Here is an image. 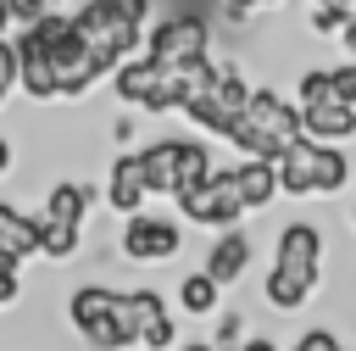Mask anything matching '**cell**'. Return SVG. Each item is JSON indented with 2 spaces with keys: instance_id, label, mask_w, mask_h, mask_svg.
Segmentation results:
<instances>
[{
  "instance_id": "8",
  "label": "cell",
  "mask_w": 356,
  "mask_h": 351,
  "mask_svg": "<svg viewBox=\"0 0 356 351\" xmlns=\"http://www.w3.org/2000/svg\"><path fill=\"white\" fill-rule=\"evenodd\" d=\"M122 256L128 262H172L184 251V228L172 217H156V212H134L122 217Z\"/></svg>"
},
{
  "instance_id": "12",
  "label": "cell",
  "mask_w": 356,
  "mask_h": 351,
  "mask_svg": "<svg viewBox=\"0 0 356 351\" xmlns=\"http://www.w3.org/2000/svg\"><path fill=\"white\" fill-rule=\"evenodd\" d=\"M317 279L323 267H295V262H273L267 279H261V301L273 312H300L312 295H317Z\"/></svg>"
},
{
  "instance_id": "11",
  "label": "cell",
  "mask_w": 356,
  "mask_h": 351,
  "mask_svg": "<svg viewBox=\"0 0 356 351\" xmlns=\"http://www.w3.org/2000/svg\"><path fill=\"white\" fill-rule=\"evenodd\" d=\"M145 201H150L145 156H139V150H117V156H111V173H106V206H111L117 217H134V212H145Z\"/></svg>"
},
{
  "instance_id": "10",
  "label": "cell",
  "mask_w": 356,
  "mask_h": 351,
  "mask_svg": "<svg viewBox=\"0 0 356 351\" xmlns=\"http://www.w3.org/2000/svg\"><path fill=\"white\" fill-rule=\"evenodd\" d=\"M17 56H22V95L33 100V106H50V100H61V78H56V50L44 45V33L28 22L22 33H17Z\"/></svg>"
},
{
  "instance_id": "27",
  "label": "cell",
  "mask_w": 356,
  "mask_h": 351,
  "mask_svg": "<svg viewBox=\"0 0 356 351\" xmlns=\"http://www.w3.org/2000/svg\"><path fill=\"white\" fill-rule=\"evenodd\" d=\"M334 78H339V95H345V100L356 106V56H350L345 67H334Z\"/></svg>"
},
{
  "instance_id": "7",
  "label": "cell",
  "mask_w": 356,
  "mask_h": 351,
  "mask_svg": "<svg viewBox=\"0 0 356 351\" xmlns=\"http://www.w3.org/2000/svg\"><path fill=\"white\" fill-rule=\"evenodd\" d=\"M245 212H250V206H245V195H239L234 167H217L200 189L178 195V217H184V223H195V228H234Z\"/></svg>"
},
{
  "instance_id": "26",
  "label": "cell",
  "mask_w": 356,
  "mask_h": 351,
  "mask_svg": "<svg viewBox=\"0 0 356 351\" xmlns=\"http://www.w3.org/2000/svg\"><path fill=\"white\" fill-rule=\"evenodd\" d=\"M217 6H222L228 22H245L250 11H273V6H284V0H217Z\"/></svg>"
},
{
  "instance_id": "31",
  "label": "cell",
  "mask_w": 356,
  "mask_h": 351,
  "mask_svg": "<svg viewBox=\"0 0 356 351\" xmlns=\"http://www.w3.org/2000/svg\"><path fill=\"white\" fill-rule=\"evenodd\" d=\"M172 351H222L217 340H195V345H172Z\"/></svg>"
},
{
  "instance_id": "1",
  "label": "cell",
  "mask_w": 356,
  "mask_h": 351,
  "mask_svg": "<svg viewBox=\"0 0 356 351\" xmlns=\"http://www.w3.org/2000/svg\"><path fill=\"white\" fill-rule=\"evenodd\" d=\"M67 323L89 351H134L139 345V318H134V290L111 284H78L67 295Z\"/></svg>"
},
{
  "instance_id": "21",
  "label": "cell",
  "mask_w": 356,
  "mask_h": 351,
  "mask_svg": "<svg viewBox=\"0 0 356 351\" xmlns=\"http://www.w3.org/2000/svg\"><path fill=\"white\" fill-rule=\"evenodd\" d=\"M217 306H222V284H217L206 267L178 279V312H189V318H211Z\"/></svg>"
},
{
  "instance_id": "33",
  "label": "cell",
  "mask_w": 356,
  "mask_h": 351,
  "mask_svg": "<svg viewBox=\"0 0 356 351\" xmlns=\"http://www.w3.org/2000/svg\"><path fill=\"white\" fill-rule=\"evenodd\" d=\"M6 28H11V11H6V0H0V33H6Z\"/></svg>"
},
{
  "instance_id": "4",
  "label": "cell",
  "mask_w": 356,
  "mask_h": 351,
  "mask_svg": "<svg viewBox=\"0 0 356 351\" xmlns=\"http://www.w3.org/2000/svg\"><path fill=\"white\" fill-rule=\"evenodd\" d=\"M72 22H78L83 45L111 67H122L128 56L145 50V22H134L117 0H83V6H72Z\"/></svg>"
},
{
  "instance_id": "5",
  "label": "cell",
  "mask_w": 356,
  "mask_h": 351,
  "mask_svg": "<svg viewBox=\"0 0 356 351\" xmlns=\"http://www.w3.org/2000/svg\"><path fill=\"white\" fill-rule=\"evenodd\" d=\"M245 106H250V84H245V72L234 67V61H222L217 72H211V84L184 106V117L200 128V134H217V139H228L234 128H239V117H245Z\"/></svg>"
},
{
  "instance_id": "9",
  "label": "cell",
  "mask_w": 356,
  "mask_h": 351,
  "mask_svg": "<svg viewBox=\"0 0 356 351\" xmlns=\"http://www.w3.org/2000/svg\"><path fill=\"white\" fill-rule=\"evenodd\" d=\"M111 95H117L122 106L145 111V117H167V111H161V61H156L150 50L128 56V61L111 72Z\"/></svg>"
},
{
  "instance_id": "15",
  "label": "cell",
  "mask_w": 356,
  "mask_h": 351,
  "mask_svg": "<svg viewBox=\"0 0 356 351\" xmlns=\"http://www.w3.org/2000/svg\"><path fill=\"white\" fill-rule=\"evenodd\" d=\"M0 251H11L17 262L44 256V217H39V212H22V206H11V201H0Z\"/></svg>"
},
{
  "instance_id": "3",
  "label": "cell",
  "mask_w": 356,
  "mask_h": 351,
  "mask_svg": "<svg viewBox=\"0 0 356 351\" xmlns=\"http://www.w3.org/2000/svg\"><path fill=\"white\" fill-rule=\"evenodd\" d=\"M284 195L289 201H312V195H339L350 184V156L328 139H300L284 162H278Z\"/></svg>"
},
{
  "instance_id": "22",
  "label": "cell",
  "mask_w": 356,
  "mask_h": 351,
  "mask_svg": "<svg viewBox=\"0 0 356 351\" xmlns=\"http://www.w3.org/2000/svg\"><path fill=\"white\" fill-rule=\"evenodd\" d=\"M139 156H145V178H150V195H167L172 201V134H161V139H150V145H139Z\"/></svg>"
},
{
  "instance_id": "36",
  "label": "cell",
  "mask_w": 356,
  "mask_h": 351,
  "mask_svg": "<svg viewBox=\"0 0 356 351\" xmlns=\"http://www.w3.org/2000/svg\"><path fill=\"white\" fill-rule=\"evenodd\" d=\"M44 6H50V0H44Z\"/></svg>"
},
{
  "instance_id": "19",
  "label": "cell",
  "mask_w": 356,
  "mask_h": 351,
  "mask_svg": "<svg viewBox=\"0 0 356 351\" xmlns=\"http://www.w3.org/2000/svg\"><path fill=\"white\" fill-rule=\"evenodd\" d=\"M300 123H306V139H328V145H345V139H356V106H350V100L300 106Z\"/></svg>"
},
{
  "instance_id": "32",
  "label": "cell",
  "mask_w": 356,
  "mask_h": 351,
  "mask_svg": "<svg viewBox=\"0 0 356 351\" xmlns=\"http://www.w3.org/2000/svg\"><path fill=\"white\" fill-rule=\"evenodd\" d=\"M239 351H278V345H273V340H245Z\"/></svg>"
},
{
  "instance_id": "28",
  "label": "cell",
  "mask_w": 356,
  "mask_h": 351,
  "mask_svg": "<svg viewBox=\"0 0 356 351\" xmlns=\"http://www.w3.org/2000/svg\"><path fill=\"white\" fill-rule=\"evenodd\" d=\"M339 45H345V56H356V11L345 17V28H339Z\"/></svg>"
},
{
  "instance_id": "29",
  "label": "cell",
  "mask_w": 356,
  "mask_h": 351,
  "mask_svg": "<svg viewBox=\"0 0 356 351\" xmlns=\"http://www.w3.org/2000/svg\"><path fill=\"white\" fill-rule=\"evenodd\" d=\"M11 167H17V145H11V139H6V134H0V178H6V173H11Z\"/></svg>"
},
{
  "instance_id": "6",
  "label": "cell",
  "mask_w": 356,
  "mask_h": 351,
  "mask_svg": "<svg viewBox=\"0 0 356 351\" xmlns=\"http://www.w3.org/2000/svg\"><path fill=\"white\" fill-rule=\"evenodd\" d=\"M145 50L156 61H189V56H211V11H195V6H172L167 17H156L145 28Z\"/></svg>"
},
{
  "instance_id": "2",
  "label": "cell",
  "mask_w": 356,
  "mask_h": 351,
  "mask_svg": "<svg viewBox=\"0 0 356 351\" xmlns=\"http://www.w3.org/2000/svg\"><path fill=\"white\" fill-rule=\"evenodd\" d=\"M300 139H306L300 100H289V95H278V89H267V84L250 89V106H245L239 128L228 134V145H234L239 156H273V162H284Z\"/></svg>"
},
{
  "instance_id": "20",
  "label": "cell",
  "mask_w": 356,
  "mask_h": 351,
  "mask_svg": "<svg viewBox=\"0 0 356 351\" xmlns=\"http://www.w3.org/2000/svg\"><path fill=\"white\" fill-rule=\"evenodd\" d=\"M273 262H295V267H323V228L317 223H284Z\"/></svg>"
},
{
  "instance_id": "18",
  "label": "cell",
  "mask_w": 356,
  "mask_h": 351,
  "mask_svg": "<svg viewBox=\"0 0 356 351\" xmlns=\"http://www.w3.org/2000/svg\"><path fill=\"white\" fill-rule=\"evenodd\" d=\"M134 318H139V345L145 351H172L178 345V329H172V312H167L161 290H134Z\"/></svg>"
},
{
  "instance_id": "34",
  "label": "cell",
  "mask_w": 356,
  "mask_h": 351,
  "mask_svg": "<svg viewBox=\"0 0 356 351\" xmlns=\"http://www.w3.org/2000/svg\"><path fill=\"white\" fill-rule=\"evenodd\" d=\"M350 228H356V206H350Z\"/></svg>"
},
{
  "instance_id": "37",
  "label": "cell",
  "mask_w": 356,
  "mask_h": 351,
  "mask_svg": "<svg viewBox=\"0 0 356 351\" xmlns=\"http://www.w3.org/2000/svg\"><path fill=\"white\" fill-rule=\"evenodd\" d=\"M0 306H6V301H0Z\"/></svg>"
},
{
  "instance_id": "30",
  "label": "cell",
  "mask_w": 356,
  "mask_h": 351,
  "mask_svg": "<svg viewBox=\"0 0 356 351\" xmlns=\"http://www.w3.org/2000/svg\"><path fill=\"white\" fill-rule=\"evenodd\" d=\"M111 139L128 145V139H134V117H117V123H111Z\"/></svg>"
},
{
  "instance_id": "23",
  "label": "cell",
  "mask_w": 356,
  "mask_h": 351,
  "mask_svg": "<svg viewBox=\"0 0 356 351\" xmlns=\"http://www.w3.org/2000/svg\"><path fill=\"white\" fill-rule=\"evenodd\" d=\"M295 100H300V106L345 100V95H339V78H334V67H300V78H295Z\"/></svg>"
},
{
  "instance_id": "35",
  "label": "cell",
  "mask_w": 356,
  "mask_h": 351,
  "mask_svg": "<svg viewBox=\"0 0 356 351\" xmlns=\"http://www.w3.org/2000/svg\"><path fill=\"white\" fill-rule=\"evenodd\" d=\"M334 351H345V345H334Z\"/></svg>"
},
{
  "instance_id": "14",
  "label": "cell",
  "mask_w": 356,
  "mask_h": 351,
  "mask_svg": "<svg viewBox=\"0 0 356 351\" xmlns=\"http://www.w3.org/2000/svg\"><path fill=\"white\" fill-rule=\"evenodd\" d=\"M245 267H250V234L234 223V228H217V240L206 245V273L228 290V284H239L245 279Z\"/></svg>"
},
{
  "instance_id": "25",
  "label": "cell",
  "mask_w": 356,
  "mask_h": 351,
  "mask_svg": "<svg viewBox=\"0 0 356 351\" xmlns=\"http://www.w3.org/2000/svg\"><path fill=\"white\" fill-rule=\"evenodd\" d=\"M211 340H217L222 351H239V345H245V318H239V312H222V323H217Z\"/></svg>"
},
{
  "instance_id": "16",
  "label": "cell",
  "mask_w": 356,
  "mask_h": 351,
  "mask_svg": "<svg viewBox=\"0 0 356 351\" xmlns=\"http://www.w3.org/2000/svg\"><path fill=\"white\" fill-rule=\"evenodd\" d=\"M217 173V162H211V150H206V139L200 134H172V201L178 195H189V189H200L206 178Z\"/></svg>"
},
{
  "instance_id": "24",
  "label": "cell",
  "mask_w": 356,
  "mask_h": 351,
  "mask_svg": "<svg viewBox=\"0 0 356 351\" xmlns=\"http://www.w3.org/2000/svg\"><path fill=\"white\" fill-rule=\"evenodd\" d=\"M22 89V56H17V39L0 33V106Z\"/></svg>"
},
{
  "instance_id": "17",
  "label": "cell",
  "mask_w": 356,
  "mask_h": 351,
  "mask_svg": "<svg viewBox=\"0 0 356 351\" xmlns=\"http://www.w3.org/2000/svg\"><path fill=\"white\" fill-rule=\"evenodd\" d=\"M234 178H239V195L250 212H267L278 195H284V178H278V162L273 156H245L234 162Z\"/></svg>"
},
{
  "instance_id": "13",
  "label": "cell",
  "mask_w": 356,
  "mask_h": 351,
  "mask_svg": "<svg viewBox=\"0 0 356 351\" xmlns=\"http://www.w3.org/2000/svg\"><path fill=\"white\" fill-rule=\"evenodd\" d=\"M89 212H95V184H83V178H56L39 206L44 228H83Z\"/></svg>"
}]
</instances>
